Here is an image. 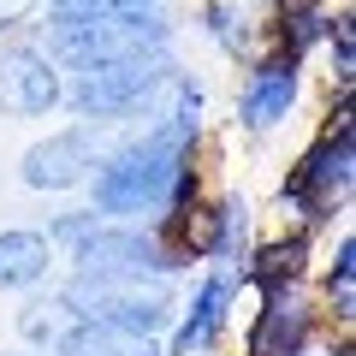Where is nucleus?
I'll return each instance as SVG.
<instances>
[{"label":"nucleus","instance_id":"obj_10","mask_svg":"<svg viewBox=\"0 0 356 356\" xmlns=\"http://www.w3.org/2000/svg\"><path fill=\"white\" fill-rule=\"evenodd\" d=\"M285 184H297V191H303L309 202H321V208H344V196H350V184H356V143L344 137V131H321V137L297 154V166H291Z\"/></svg>","mask_w":356,"mask_h":356},{"label":"nucleus","instance_id":"obj_16","mask_svg":"<svg viewBox=\"0 0 356 356\" xmlns=\"http://www.w3.org/2000/svg\"><path fill=\"white\" fill-rule=\"evenodd\" d=\"M327 309L344 332L356 321V238L339 232V250H332V273H327Z\"/></svg>","mask_w":356,"mask_h":356},{"label":"nucleus","instance_id":"obj_1","mask_svg":"<svg viewBox=\"0 0 356 356\" xmlns=\"http://www.w3.org/2000/svg\"><path fill=\"white\" fill-rule=\"evenodd\" d=\"M202 125L184 119H154L131 143L95 161V214H125V220H161L172 208V178L196 154Z\"/></svg>","mask_w":356,"mask_h":356},{"label":"nucleus","instance_id":"obj_8","mask_svg":"<svg viewBox=\"0 0 356 356\" xmlns=\"http://www.w3.org/2000/svg\"><path fill=\"white\" fill-rule=\"evenodd\" d=\"M315 339V297L303 291V280L261 291V315L250 327V356H303Z\"/></svg>","mask_w":356,"mask_h":356},{"label":"nucleus","instance_id":"obj_19","mask_svg":"<svg viewBox=\"0 0 356 356\" xmlns=\"http://www.w3.org/2000/svg\"><path fill=\"white\" fill-rule=\"evenodd\" d=\"M95 232H102V214H65V220H54L48 243H65V250H77V243H89Z\"/></svg>","mask_w":356,"mask_h":356},{"label":"nucleus","instance_id":"obj_12","mask_svg":"<svg viewBox=\"0 0 356 356\" xmlns=\"http://www.w3.org/2000/svg\"><path fill=\"white\" fill-rule=\"evenodd\" d=\"M303 273H309V238H291V232H280V238H267V243H250V255L238 267V280L255 285V291L291 285Z\"/></svg>","mask_w":356,"mask_h":356},{"label":"nucleus","instance_id":"obj_6","mask_svg":"<svg viewBox=\"0 0 356 356\" xmlns=\"http://www.w3.org/2000/svg\"><path fill=\"white\" fill-rule=\"evenodd\" d=\"M297 95H303V72H297V60H285V54H261V60L250 65V77H243V89H238V125L250 131V137H267V131L291 125Z\"/></svg>","mask_w":356,"mask_h":356},{"label":"nucleus","instance_id":"obj_11","mask_svg":"<svg viewBox=\"0 0 356 356\" xmlns=\"http://www.w3.org/2000/svg\"><path fill=\"white\" fill-rule=\"evenodd\" d=\"M232 291H238V273H232V267L208 273V280H202V291L191 297V315H184L178 339H172V356H208L220 339H226V321H232Z\"/></svg>","mask_w":356,"mask_h":356},{"label":"nucleus","instance_id":"obj_15","mask_svg":"<svg viewBox=\"0 0 356 356\" xmlns=\"http://www.w3.org/2000/svg\"><path fill=\"white\" fill-rule=\"evenodd\" d=\"M202 30H208V42H214L226 60H238V54H250V48H255L250 13H243L238 0H208V6H202Z\"/></svg>","mask_w":356,"mask_h":356},{"label":"nucleus","instance_id":"obj_21","mask_svg":"<svg viewBox=\"0 0 356 356\" xmlns=\"http://www.w3.org/2000/svg\"><path fill=\"white\" fill-rule=\"evenodd\" d=\"M42 0H0V30H13V24H24L30 13H36Z\"/></svg>","mask_w":356,"mask_h":356},{"label":"nucleus","instance_id":"obj_17","mask_svg":"<svg viewBox=\"0 0 356 356\" xmlns=\"http://www.w3.org/2000/svg\"><path fill=\"white\" fill-rule=\"evenodd\" d=\"M214 214H220V243H214V261H243V255H250V226H255L250 196H220V202H214Z\"/></svg>","mask_w":356,"mask_h":356},{"label":"nucleus","instance_id":"obj_3","mask_svg":"<svg viewBox=\"0 0 356 356\" xmlns=\"http://www.w3.org/2000/svg\"><path fill=\"white\" fill-rule=\"evenodd\" d=\"M60 309L77 321H95V327H119V332L154 339L172 321L178 297L161 273H137V280H89V273H77L60 291Z\"/></svg>","mask_w":356,"mask_h":356},{"label":"nucleus","instance_id":"obj_5","mask_svg":"<svg viewBox=\"0 0 356 356\" xmlns=\"http://www.w3.org/2000/svg\"><path fill=\"white\" fill-rule=\"evenodd\" d=\"M77 273L89 280H137V273H178V267H191L184 255H172L154 226H102L89 243L72 250Z\"/></svg>","mask_w":356,"mask_h":356},{"label":"nucleus","instance_id":"obj_7","mask_svg":"<svg viewBox=\"0 0 356 356\" xmlns=\"http://www.w3.org/2000/svg\"><path fill=\"white\" fill-rule=\"evenodd\" d=\"M60 95H65L60 60H48V48L18 42L0 54V113L6 119H42L60 107Z\"/></svg>","mask_w":356,"mask_h":356},{"label":"nucleus","instance_id":"obj_4","mask_svg":"<svg viewBox=\"0 0 356 356\" xmlns=\"http://www.w3.org/2000/svg\"><path fill=\"white\" fill-rule=\"evenodd\" d=\"M172 77V54H131V60H95L77 65V77L65 83L60 102H72V113L83 119H125L149 102L154 89Z\"/></svg>","mask_w":356,"mask_h":356},{"label":"nucleus","instance_id":"obj_20","mask_svg":"<svg viewBox=\"0 0 356 356\" xmlns=\"http://www.w3.org/2000/svg\"><path fill=\"white\" fill-rule=\"evenodd\" d=\"M18 332H24L30 344H54L60 339V315H54L48 303H30L24 315H18Z\"/></svg>","mask_w":356,"mask_h":356},{"label":"nucleus","instance_id":"obj_2","mask_svg":"<svg viewBox=\"0 0 356 356\" xmlns=\"http://www.w3.org/2000/svg\"><path fill=\"white\" fill-rule=\"evenodd\" d=\"M131 54H172V24L161 6L143 13H107V18H54L48 13V60L95 65V60H131Z\"/></svg>","mask_w":356,"mask_h":356},{"label":"nucleus","instance_id":"obj_13","mask_svg":"<svg viewBox=\"0 0 356 356\" xmlns=\"http://www.w3.org/2000/svg\"><path fill=\"white\" fill-rule=\"evenodd\" d=\"M48 267H54L48 232H30V226L0 232V291H30L48 280Z\"/></svg>","mask_w":356,"mask_h":356},{"label":"nucleus","instance_id":"obj_9","mask_svg":"<svg viewBox=\"0 0 356 356\" xmlns=\"http://www.w3.org/2000/svg\"><path fill=\"white\" fill-rule=\"evenodd\" d=\"M95 161H102V137L89 125H77V131H54V137L30 143L24 161H18V178L30 191H72L95 172Z\"/></svg>","mask_w":356,"mask_h":356},{"label":"nucleus","instance_id":"obj_14","mask_svg":"<svg viewBox=\"0 0 356 356\" xmlns=\"http://www.w3.org/2000/svg\"><path fill=\"white\" fill-rule=\"evenodd\" d=\"M60 356H161V344L143 332H119V327H95V321H72L54 339Z\"/></svg>","mask_w":356,"mask_h":356},{"label":"nucleus","instance_id":"obj_18","mask_svg":"<svg viewBox=\"0 0 356 356\" xmlns=\"http://www.w3.org/2000/svg\"><path fill=\"white\" fill-rule=\"evenodd\" d=\"M327 42H332V77H339V89H350V77H356V18L332 13L327 18Z\"/></svg>","mask_w":356,"mask_h":356}]
</instances>
